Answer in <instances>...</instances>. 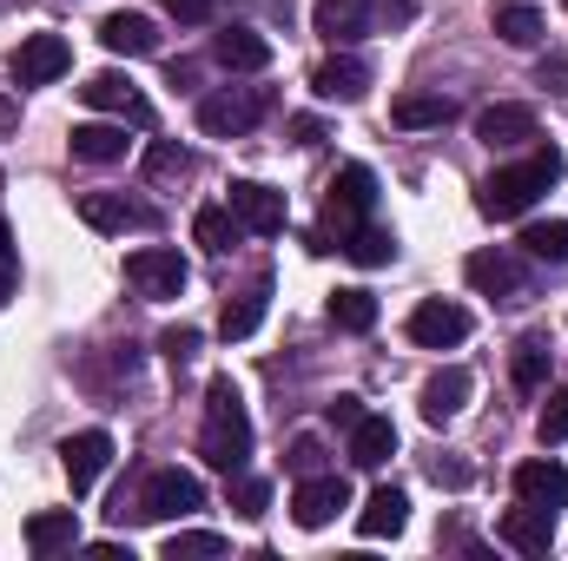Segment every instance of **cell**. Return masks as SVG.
Returning a JSON list of instances; mask_svg holds the SVG:
<instances>
[{"label":"cell","instance_id":"cell-1","mask_svg":"<svg viewBox=\"0 0 568 561\" xmlns=\"http://www.w3.org/2000/svg\"><path fill=\"white\" fill-rule=\"evenodd\" d=\"M199 456H205L212 469H225V476H239V469H245V456H252V417H245V397H239V384H232V377H212V384H205V429H199Z\"/></svg>","mask_w":568,"mask_h":561},{"label":"cell","instance_id":"cell-2","mask_svg":"<svg viewBox=\"0 0 568 561\" xmlns=\"http://www.w3.org/2000/svg\"><path fill=\"white\" fill-rule=\"evenodd\" d=\"M556 178H562V152H556V145H536L523 165H496V172L483 178L476 205H483V218H523Z\"/></svg>","mask_w":568,"mask_h":561},{"label":"cell","instance_id":"cell-3","mask_svg":"<svg viewBox=\"0 0 568 561\" xmlns=\"http://www.w3.org/2000/svg\"><path fill=\"white\" fill-rule=\"evenodd\" d=\"M371 212H377V172H371V165H344L337 185H331V198H324V245H317V252H331V238H344V232L364 225Z\"/></svg>","mask_w":568,"mask_h":561},{"label":"cell","instance_id":"cell-4","mask_svg":"<svg viewBox=\"0 0 568 561\" xmlns=\"http://www.w3.org/2000/svg\"><path fill=\"white\" fill-rule=\"evenodd\" d=\"M192 509H205V482L192 469H152L133 516H145V522H185Z\"/></svg>","mask_w":568,"mask_h":561},{"label":"cell","instance_id":"cell-5","mask_svg":"<svg viewBox=\"0 0 568 561\" xmlns=\"http://www.w3.org/2000/svg\"><path fill=\"white\" fill-rule=\"evenodd\" d=\"M265 106H272V93H265V86L212 93V100H199V133H205V140H245V133L265 120Z\"/></svg>","mask_w":568,"mask_h":561},{"label":"cell","instance_id":"cell-6","mask_svg":"<svg viewBox=\"0 0 568 561\" xmlns=\"http://www.w3.org/2000/svg\"><path fill=\"white\" fill-rule=\"evenodd\" d=\"M337 509H351V482H344L337 469L304 476V482H297V496H291V522H297V529H331V522H337Z\"/></svg>","mask_w":568,"mask_h":561},{"label":"cell","instance_id":"cell-7","mask_svg":"<svg viewBox=\"0 0 568 561\" xmlns=\"http://www.w3.org/2000/svg\"><path fill=\"white\" fill-rule=\"evenodd\" d=\"M106 462H113V436H106V429H80V436L60 442V469H67L73 496H87V489L106 476Z\"/></svg>","mask_w":568,"mask_h":561},{"label":"cell","instance_id":"cell-8","mask_svg":"<svg viewBox=\"0 0 568 561\" xmlns=\"http://www.w3.org/2000/svg\"><path fill=\"white\" fill-rule=\"evenodd\" d=\"M126 284H133L140 297H179V290H185V258L165 252V245H145V252L126 258Z\"/></svg>","mask_w":568,"mask_h":561},{"label":"cell","instance_id":"cell-9","mask_svg":"<svg viewBox=\"0 0 568 561\" xmlns=\"http://www.w3.org/2000/svg\"><path fill=\"white\" fill-rule=\"evenodd\" d=\"M67 67H73V47H67L60 33H27L20 53H13V80H20V86H47V80H60Z\"/></svg>","mask_w":568,"mask_h":561},{"label":"cell","instance_id":"cell-10","mask_svg":"<svg viewBox=\"0 0 568 561\" xmlns=\"http://www.w3.org/2000/svg\"><path fill=\"white\" fill-rule=\"evenodd\" d=\"M469 337V310L463 304H443V297H429L410 310V344H424V350H456Z\"/></svg>","mask_w":568,"mask_h":561},{"label":"cell","instance_id":"cell-11","mask_svg":"<svg viewBox=\"0 0 568 561\" xmlns=\"http://www.w3.org/2000/svg\"><path fill=\"white\" fill-rule=\"evenodd\" d=\"M516 502H529V509H542V516L568 509V469L556 462V456L523 462V469H516Z\"/></svg>","mask_w":568,"mask_h":561},{"label":"cell","instance_id":"cell-12","mask_svg":"<svg viewBox=\"0 0 568 561\" xmlns=\"http://www.w3.org/2000/svg\"><path fill=\"white\" fill-rule=\"evenodd\" d=\"M476 140L489 145V152H516V145H529L536 140V106H516V100L483 106V113H476Z\"/></svg>","mask_w":568,"mask_h":561},{"label":"cell","instance_id":"cell-13","mask_svg":"<svg viewBox=\"0 0 568 561\" xmlns=\"http://www.w3.org/2000/svg\"><path fill=\"white\" fill-rule=\"evenodd\" d=\"M463 278L476 284L483 297H496V304H516V297H529V278H523V265H516L509 252H476V258L463 265Z\"/></svg>","mask_w":568,"mask_h":561},{"label":"cell","instance_id":"cell-14","mask_svg":"<svg viewBox=\"0 0 568 561\" xmlns=\"http://www.w3.org/2000/svg\"><path fill=\"white\" fill-rule=\"evenodd\" d=\"M80 100H87L93 113H120V120H133V126H152L145 93L133 86V80H120V73H93V80L80 86Z\"/></svg>","mask_w":568,"mask_h":561},{"label":"cell","instance_id":"cell-15","mask_svg":"<svg viewBox=\"0 0 568 561\" xmlns=\"http://www.w3.org/2000/svg\"><path fill=\"white\" fill-rule=\"evenodd\" d=\"M225 205H232V212H239V225H245V232H258V238H272V232H284V192H272V185H258V178H239Z\"/></svg>","mask_w":568,"mask_h":561},{"label":"cell","instance_id":"cell-16","mask_svg":"<svg viewBox=\"0 0 568 561\" xmlns=\"http://www.w3.org/2000/svg\"><path fill=\"white\" fill-rule=\"evenodd\" d=\"M311 93H317V100L351 106V100H364V93H371V67H364L357 53H331V60L311 73Z\"/></svg>","mask_w":568,"mask_h":561},{"label":"cell","instance_id":"cell-17","mask_svg":"<svg viewBox=\"0 0 568 561\" xmlns=\"http://www.w3.org/2000/svg\"><path fill=\"white\" fill-rule=\"evenodd\" d=\"M404 522H410V496L404 489H371V502L357 509V536L364 542H384V536H404Z\"/></svg>","mask_w":568,"mask_h":561},{"label":"cell","instance_id":"cell-18","mask_svg":"<svg viewBox=\"0 0 568 561\" xmlns=\"http://www.w3.org/2000/svg\"><path fill=\"white\" fill-rule=\"evenodd\" d=\"M311 20H317V33H324L331 47H351V40L371 33V0H317Z\"/></svg>","mask_w":568,"mask_h":561},{"label":"cell","instance_id":"cell-19","mask_svg":"<svg viewBox=\"0 0 568 561\" xmlns=\"http://www.w3.org/2000/svg\"><path fill=\"white\" fill-rule=\"evenodd\" d=\"M390 456H397V422L364 410V417L351 422V462H357V469H384Z\"/></svg>","mask_w":568,"mask_h":561},{"label":"cell","instance_id":"cell-20","mask_svg":"<svg viewBox=\"0 0 568 561\" xmlns=\"http://www.w3.org/2000/svg\"><path fill=\"white\" fill-rule=\"evenodd\" d=\"M516 555H549V536H556V516H542V509H529V502H516L509 516H503V529H496Z\"/></svg>","mask_w":568,"mask_h":561},{"label":"cell","instance_id":"cell-21","mask_svg":"<svg viewBox=\"0 0 568 561\" xmlns=\"http://www.w3.org/2000/svg\"><path fill=\"white\" fill-rule=\"evenodd\" d=\"M212 53H219V67H232V73H265V67H272V40L252 33V27H225Z\"/></svg>","mask_w":568,"mask_h":561},{"label":"cell","instance_id":"cell-22","mask_svg":"<svg viewBox=\"0 0 568 561\" xmlns=\"http://www.w3.org/2000/svg\"><path fill=\"white\" fill-rule=\"evenodd\" d=\"M80 218L93 225V232H126V225H152V212H140L133 198H120V192H80Z\"/></svg>","mask_w":568,"mask_h":561},{"label":"cell","instance_id":"cell-23","mask_svg":"<svg viewBox=\"0 0 568 561\" xmlns=\"http://www.w3.org/2000/svg\"><path fill=\"white\" fill-rule=\"evenodd\" d=\"M463 404H469V370H463V364L436 370V377L424 384V422H436V429H443V422L456 417Z\"/></svg>","mask_w":568,"mask_h":561},{"label":"cell","instance_id":"cell-24","mask_svg":"<svg viewBox=\"0 0 568 561\" xmlns=\"http://www.w3.org/2000/svg\"><path fill=\"white\" fill-rule=\"evenodd\" d=\"M100 40H106V53H126V60H145L159 47V33H152L145 13H106L100 20Z\"/></svg>","mask_w":568,"mask_h":561},{"label":"cell","instance_id":"cell-25","mask_svg":"<svg viewBox=\"0 0 568 561\" xmlns=\"http://www.w3.org/2000/svg\"><path fill=\"white\" fill-rule=\"evenodd\" d=\"M73 159H87V165H113V159H126V126H106V120H87V126H73Z\"/></svg>","mask_w":568,"mask_h":561},{"label":"cell","instance_id":"cell-26","mask_svg":"<svg viewBox=\"0 0 568 561\" xmlns=\"http://www.w3.org/2000/svg\"><path fill=\"white\" fill-rule=\"evenodd\" d=\"M449 120H456V100H443V93H404V100H390V126H404V133L449 126Z\"/></svg>","mask_w":568,"mask_h":561},{"label":"cell","instance_id":"cell-27","mask_svg":"<svg viewBox=\"0 0 568 561\" xmlns=\"http://www.w3.org/2000/svg\"><path fill=\"white\" fill-rule=\"evenodd\" d=\"M27 549H33V555L80 549V522H73V509H47V516H33V522H27Z\"/></svg>","mask_w":568,"mask_h":561},{"label":"cell","instance_id":"cell-28","mask_svg":"<svg viewBox=\"0 0 568 561\" xmlns=\"http://www.w3.org/2000/svg\"><path fill=\"white\" fill-rule=\"evenodd\" d=\"M265 304H272V278H258L252 290H239V304H225V317H219V330L239 344V337H252L258 324H265Z\"/></svg>","mask_w":568,"mask_h":561},{"label":"cell","instance_id":"cell-29","mask_svg":"<svg viewBox=\"0 0 568 561\" xmlns=\"http://www.w3.org/2000/svg\"><path fill=\"white\" fill-rule=\"evenodd\" d=\"M337 252H344V258H357V265H390V258H397V238H390L384 225H371V218H364V225H351V232L337 238Z\"/></svg>","mask_w":568,"mask_h":561},{"label":"cell","instance_id":"cell-30","mask_svg":"<svg viewBox=\"0 0 568 561\" xmlns=\"http://www.w3.org/2000/svg\"><path fill=\"white\" fill-rule=\"evenodd\" d=\"M496 33H503L509 47H542V40H549L542 13H536V7H523V0H503V7H496Z\"/></svg>","mask_w":568,"mask_h":561},{"label":"cell","instance_id":"cell-31","mask_svg":"<svg viewBox=\"0 0 568 561\" xmlns=\"http://www.w3.org/2000/svg\"><path fill=\"white\" fill-rule=\"evenodd\" d=\"M192 238H199L205 252H232V245L245 238V225H239V212H232V205H205V212L192 218Z\"/></svg>","mask_w":568,"mask_h":561},{"label":"cell","instance_id":"cell-32","mask_svg":"<svg viewBox=\"0 0 568 561\" xmlns=\"http://www.w3.org/2000/svg\"><path fill=\"white\" fill-rule=\"evenodd\" d=\"M509 377H516V390H542L549 384V344L542 337H523L516 357H509Z\"/></svg>","mask_w":568,"mask_h":561},{"label":"cell","instance_id":"cell-33","mask_svg":"<svg viewBox=\"0 0 568 561\" xmlns=\"http://www.w3.org/2000/svg\"><path fill=\"white\" fill-rule=\"evenodd\" d=\"M523 252H529L536 265H568V218L529 225V232H523Z\"/></svg>","mask_w":568,"mask_h":561},{"label":"cell","instance_id":"cell-34","mask_svg":"<svg viewBox=\"0 0 568 561\" xmlns=\"http://www.w3.org/2000/svg\"><path fill=\"white\" fill-rule=\"evenodd\" d=\"M331 324L337 330H371L377 324V297L371 290H337L331 297Z\"/></svg>","mask_w":568,"mask_h":561},{"label":"cell","instance_id":"cell-35","mask_svg":"<svg viewBox=\"0 0 568 561\" xmlns=\"http://www.w3.org/2000/svg\"><path fill=\"white\" fill-rule=\"evenodd\" d=\"M212 555H225V536H212V529H185V536L165 542V561H212Z\"/></svg>","mask_w":568,"mask_h":561},{"label":"cell","instance_id":"cell-36","mask_svg":"<svg viewBox=\"0 0 568 561\" xmlns=\"http://www.w3.org/2000/svg\"><path fill=\"white\" fill-rule=\"evenodd\" d=\"M185 172H192V152H185V145L159 140L145 152V178H152V185H159V178H185Z\"/></svg>","mask_w":568,"mask_h":561},{"label":"cell","instance_id":"cell-37","mask_svg":"<svg viewBox=\"0 0 568 561\" xmlns=\"http://www.w3.org/2000/svg\"><path fill=\"white\" fill-rule=\"evenodd\" d=\"M265 502H272V482L239 469V476H232V509H239V516H265Z\"/></svg>","mask_w":568,"mask_h":561},{"label":"cell","instance_id":"cell-38","mask_svg":"<svg viewBox=\"0 0 568 561\" xmlns=\"http://www.w3.org/2000/svg\"><path fill=\"white\" fill-rule=\"evenodd\" d=\"M536 429H542V442H568V390H556V397H549V410H542V422H536Z\"/></svg>","mask_w":568,"mask_h":561},{"label":"cell","instance_id":"cell-39","mask_svg":"<svg viewBox=\"0 0 568 561\" xmlns=\"http://www.w3.org/2000/svg\"><path fill=\"white\" fill-rule=\"evenodd\" d=\"M159 350H165L172 364H192V350H199V330H185V324H179V330H165V337H159Z\"/></svg>","mask_w":568,"mask_h":561},{"label":"cell","instance_id":"cell-40","mask_svg":"<svg viewBox=\"0 0 568 561\" xmlns=\"http://www.w3.org/2000/svg\"><path fill=\"white\" fill-rule=\"evenodd\" d=\"M291 469H297V476H317V469H324V449H317V436H297V442H291Z\"/></svg>","mask_w":568,"mask_h":561},{"label":"cell","instance_id":"cell-41","mask_svg":"<svg viewBox=\"0 0 568 561\" xmlns=\"http://www.w3.org/2000/svg\"><path fill=\"white\" fill-rule=\"evenodd\" d=\"M165 13H172L179 27H205V20H212V0H165Z\"/></svg>","mask_w":568,"mask_h":561},{"label":"cell","instance_id":"cell-42","mask_svg":"<svg viewBox=\"0 0 568 561\" xmlns=\"http://www.w3.org/2000/svg\"><path fill=\"white\" fill-rule=\"evenodd\" d=\"M536 80H542V86H549V93H568V53H549V60H542V73H536Z\"/></svg>","mask_w":568,"mask_h":561},{"label":"cell","instance_id":"cell-43","mask_svg":"<svg viewBox=\"0 0 568 561\" xmlns=\"http://www.w3.org/2000/svg\"><path fill=\"white\" fill-rule=\"evenodd\" d=\"M371 13H384L390 27H410L417 20V0H371Z\"/></svg>","mask_w":568,"mask_h":561},{"label":"cell","instance_id":"cell-44","mask_svg":"<svg viewBox=\"0 0 568 561\" xmlns=\"http://www.w3.org/2000/svg\"><path fill=\"white\" fill-rule=\"evenodd\" d=\"M429 476H436L443 489H463V482H469V462H443V456H436V462H429Z\"/></svg>","mask_w":568,"mask_h":561},{"label":"cell","instance_id":"cell-45","mask_svg":"<svg viewBox=\"0 0 568 561\" xmlns=\"http://www.w3.org/2000/svg\"><path fill=\"white\" fill-rule=\"evenodd\" d=\"M357 417H364V404H357V397H337V404H331V422H337V429H351Z\"/></svg>","mask_w":568,"mask_h":561},{"label":"cell","instance_id":"cell-46","mask_svg":"<svg viewBox=\"0 0 568 561\" xmlns=\"http://www.w3.org/2000/svg\"><path fill=\"white\" fill-rule=\"evenodd\" d=\"M291 140H297V145H317V140H324V126H317V120H291Z\"/></svg>","mask_w":568,"mask_h":561},{"label":"cell","instance_id":"cell-47","mask_svg":"<svg viewBox=\"0 0 568 561\" xmlns=\"http://www.w3.org/2000/svg\"><path fill=\"white\" fill-rule=\"evenodd\" d=\"M87 555H93V561H133V555H126V549H120V542H93Z\"/></svg>","mask_w":568,"mask_h":561},{"label":"cell","instance_id":"cell-48","mask_svg":"<svg viewBox=\"0 0 568 561\" xmlns=\"http://www.w3.org/2000/svg\"><path fill=\"white\" fill-rule=\"evenodd\" d=\"M0 265H13V232H7V218H0Z\"/></svg>","mask_w":568,"mask_h":561},{"label":"cell","instance_id":"cell-49","mask_svg":"<svg viewBox=\"0 0 568 561\" xmlns=\"http://www.w3.org/2000/svg\"><path fill=\"white\" fill-rule=\"evenodd\" d=\"M13 297V265H0V304Z\"/></svg>","mask_w":568,"mask_h":561}]
</instances>
